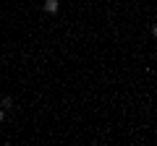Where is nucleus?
Listing matches in <instances>:
<instances>
[{
	"mask_svg": "<svg viewBox=\"0 0 157 146\" xmlns=\"http://www.w3.org/2000/svg\"><path fill=\"white\" fill-rule=\"evenodd\" d=\"M42 8H45V13H55L58 8H60V3H58V0H45V5H42Z\"/></svg>",
	"mask_w": 157,
	"mask_h": 146,
	"instance_id": "1",
	"label": "nucleus"
},
{
	"mask_svg": "<svg viewBox=\"0 0 157 146\" xmlns=\"http://www.w3.org/2000/svg\"><path fill=\"white\" fill-rule=\"evenodd\" d=\"M3 107L11 110V107H13V97H3Z\"/></svg>",
	"mask_w": 157,
	"mask_h": 146,
	"instance_id": "2",
	"label": "nucleus"
},
{
	"mask_svg": "<svg viewBox=\"0 0 157 146\" xmlns=\"http://www.w3.org/2000/svg\"><path fill=\"white\" fill-rule=\"evenodd\" d=\"M152 37H157V24H155V26H152Z\"/></svg>",
	"mask_w": 157,
	"mask_h": 146,
	"instance_id": "3",
	"label": "nucleus"
},
{
	"mask_svg": "<svg viewBox=\"0 0 157 146\" xmlns=\"http://www.w3.org/2000/svg\"><path fill=\"white\" fill-rule=\"evenodd\" d=\"M0 120H6V112H3V110H0Z\"/></svg>",
	"mask_w": 157,
	"mask_h": 146,
	"instance_id": "4",
	"label": "nucleus"
}]
</instances>
